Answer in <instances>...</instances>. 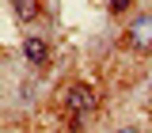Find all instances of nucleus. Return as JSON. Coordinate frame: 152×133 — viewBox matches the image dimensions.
Wrapping results in <instances>:
<instances>
[{
  "mask_svg": "<svg viewBox=\"0 0 152 133\" xmlns=\"http://www.w3.org/2000/svg\"><path fill=\"white\" fill-rule=\"evenodd\" d=\"M12 4H15L19 23H34V19L42 15V0H12Z\"/></svg>",
  "mask_w": 152,
  "mask_h": 133,
  "instance_id": "nucleus-4",
  "label": "nucleus"
},
{
  "mask_svg": "<svg viewBox=\"0 0 152 133\" xmlns=\"http://www.w3.org/2000/svg\"><path fill=\"white\" fill-rule=\"evenodd\" d=\"M126 8H129V0H110V12H114V15H122Z\"/></svg>",
  "mask_w": 152,
  "mask_h": 133,
  "instance_id": "nucleus-5",
  "label": "nucleus"
},
{
  "mask_svg": "<svg viewBox=\"0 0 152 133\" xmlns=\"http://www.w3.org/2000/svg\"><path fill=\"white\" fill-rule=\"evenodd\" d=\"M118 133H141V129H133V126H126V129H118Z\"/></svg>",
  "mask_w": 152,
  "mask_h": 133,
  "instance_id": "nucleus-6",
  "label": "nucleus"
},
{
  "mask_svg": "<svg viewBox=\"0 0 152 133\" xmlns=\"http://www.w3.org/2000/svg\"><path fill=\"white\" fill-rule=\"evenodd\" d=\"M23 57H27L31 65H46V61H50V42L38 38V34H31L27 42H23Z\"/></svg>",
  "mask_w": 152,
  "mask_h": 133,
  "instance_id": "nucleus-3",
  "label": "nucleus"
},
{
  "mask_svg": "<svg viewBox=\"0 0 152 133\" xmlns=\"http://www.w3.org/2000/svg\"><path fill=\"white\" fill-rule=\"evenodd\" d=\"M95 107H99V95H95L91 84H80L76 80L72 88L65 91V110H72V118H88Z\"/></svg>",
  "mask_w": 152,
  "mask_h": 133,
  "instance_id": "nucleus-1",
  "label": "nucleus"
},
{
  "mask_svg": "<svg viewBox=\"0 0 152 133\" xmlns=\"http://www.w3.org/2000/svg\"><path fill=\"white\" fill-rule=\"evenodd\" d=\"M129 46L137 53H152V12H141L129 19Z\"/></svg>",
  "mask_w": 152,
  "mask_h": 133,
  "instance_id": "nucleus-2",
  "label": "nucleus"
}]
</instances>
